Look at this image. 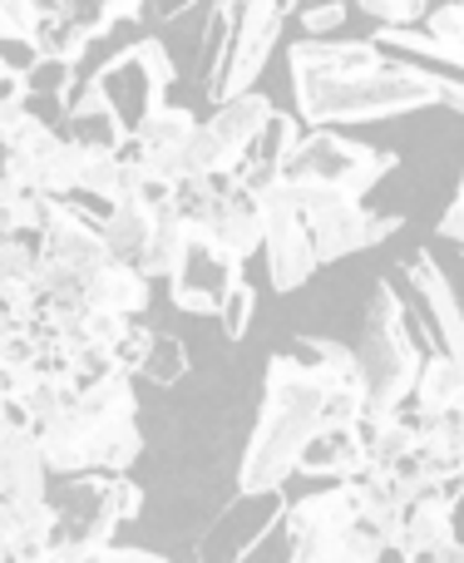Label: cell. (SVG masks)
Instances as JSON below:
<instances>
[{
    "label": "cell",
    "mask_w": 464,
    "mask_h": 563,
    "mask_svg": "<svg viewBox=\"0 0 464 563\" xmlns=\"http://www.w3.org/2000/svg\"><path fill=\"white\" fill-rule=\"evenodd\" d=\"M380 59H386V49H380L376 40H317V35H307L287 49L291 95H297V104H307V99H317V95H327V89L376 69Z\"/></svg>",
    "instance_id": "cell-9"
},
{
    "label": "cell",
    "mask_w": 464,
    "mask_h": 563,
    "mask_svg": "<svg viewBox=\"0 0 464 563\" xmlns=\"http://www.w3.org/2000/svg\"><path fill=\"white\" fill-rule=\"evenodd\" d=\"M406 277L420 297V311H426V331H430L426 351H440V356H450L464 371V307H460L455 287H450L445 267L420 247V253L406 263Z\"/></svg>",
    "instance_id": "cell-11"
},
{
    "label": "cell",
    "mask_w": 464,
    "mask_h": 563,
    "mask_svg": "<svg viewBox=\"0 0 464 563\" xmlns=\"http://www.w3.org/2000/svg\"><path fill=\"white\" fill-rule=\"evenodd\" d=\"M242 282V267L228 263L213 243L194 228V243H188V257L178 263V273L168 277V297H174L178 311L188 317H218L223 297Z\"/></svg>",
    "instance_id": "cell-10"
},
{
    "label": "cell",
    "mask_w": 464,
    "mask_h": 563,
    "mask_svg": "<svg viewBox=\"0 0 464 563\" xmlns=\"http://www.w3.org/2000/svg\"><path fill=\"white\" fill-rule=\"evenodd\" d=\"M356 519V489L327 485L311 495L291 499L281 509V529L291 539V554L301 563H346V529Z\"/></svg>",
    "instance_id": "cell-8"
},
{
    "label": "cell",
    "mask_w": 464,
    "mask_h": 563,
    "mask_svg": "<svg viewBox=\"0 0 464 563\" xmlns=\"http://www.w3.org/2000/svg\"><path fill=\"white\" fill-rule=\"evenodd\" d=\"M366 416V380H321L307 371L291 351L267 356V376H262V406L252 440L242 450L237 465V499H267L281 495L291 475H297L301 455L321 430L356 426Z\"/></svg>",
    "instance_id": "cell-1"
},
{
    "label": "cell",
    "mask_w": 464,
    "mask_h": 563,
    "mask_svg": "<svg viewBox=\"0 0 464 563\" xmlns=\"http://www.w3.org/2000/svg\"><path fill=\"white\" fill-rule=\"evenodd\" d=\"M79 475H129L144 450V435H139V416H79Z\"/></svg>",
    "instance_id": "cell-15"
},
{
    "label": "cell",
    "mask_w": 464,
    "mask_h": 563,
    "mask_svg": "<svg viewBox=\"0 0 464 563\" xmlns=\"http://www.w3.org/2000/svg\"><path fill=\"white\" fill-rule=\"evenodd\" d=\"M420 30L430 35L440 65H450V69H460V75H464V5H460V0H445V5H435Z\"/></svg>",
    "instance_id": "cell-24"
},
{
    "label": "cell",
    "mask_w": 464,
    "mask_h": 563,
    "mask_svg": "<svg viewBox=\"0 0 464 563\" xmlns=\"http://www.w3.org/2000/svg\"><path fill=\"white\" fill-rule=\"evenodd\" d=\"M49 465L40 455L35 435L30 430H0V499L10 505H40L49 499Z\"/></svg>",
    "instance_id": "cell-17"
},
{
    "label": "cell",
    "mask_w": 464,
    "mask_h": 563,
    "mask_svg": "<svg viewBox=\"0 0 464 563\" xmlns=\"http://www.w3.org/2000/svg\"><path fill=\"white\" fill-rule=\"evenodd\" d=\"M272 114H277V109H272V99L257 95V89H247V95H237V99H223L213 119H203L208 134H213V144H218V158H223V178H228V184L242 174V168H247L252 148L262 144Z\"/></svg>",
    "instance_id": "cell-13"
},
{
    "label": "cell",
    "mask_w": 464,
    "mask_h": 563,
    "mask_svg": "<svg viewBox=\"0 0 464 563\" xmlns=\"http://www.w3.org/2000/svg\"><path fill=\"white\" fill-rule=\"evenodd\" d=\"M129 327H134V321L119 317V311L85 307L79 311V321H75V331H69V346H119Z\"/></svg>",
    "instance_id": "cell-27"
},
{
    "label": "cell",
    "mask_w": 464,
    "mask_h": 563,
    "mask_svg": "<svg viewBox=\"0 0 464 563\" xmlns=\"http://www.w3.org/2000/svg\"><path fill=\"white\" fill-rule=\"evenodd\" d=\"M460 5H464V0H460Z\"/></svg>",
    "instance_id": "cell-38"
},
{
    "label": "cell",
    "mask_w": 464,
    "mask_h": 563,
    "mask_svg": "<svg viewBox=\"0 0 464 563\" xmlns=\"http://www.w3.org/2000/svg\"><path fill=\"white\" fill-rule=\"evenodd\" d=\"M40 243L25 238H0V282H35Z\"/></svg>",
    "instance_id": "cell-31"
},
{
    "label": "cell",
    "mask_w": 464,
    "mask_h": 563,
    "mask_svg": "<svg viewBox=\"0 0 464 563\" xmlns=\"http://www.w3.org/2000/svg\"><path fill=\"white\" fill-rule=\"evenodd\" d=\"M188 243H194V228H188L174 208H158L154 213V238H148V253H144V263H139V273H144L148 282L154 277L168 282L178 273V263L188 257Z\"/></svg>",
    "instance_id": "cell-23"
},
{
    "label": "cell",
    "mask_w": 464,
    "mask_h": 563,
    "mask_svg": "<svg viewBox=\"0 0 464 563\" xmlns=\"http://www.w3.org/2000/svg\"><path fill=\"white\" fill-rule=\"evenodd\" d=\"M252 198H257L262 213V257H267V282L272 291H297L317 277V247H311L307 218H301V203L291 194L287 178H257L247 184Z\"/></svg>",
    "instance_id": "cell-5"
},
{
    "label": "cell",
    "mask_w": 464,
    "mask_h": 563,
    "mask_svg": "<svg viewBox=\"0 0 464 563\" xmlns=\"http://www.w3.org/2000/svg\"><path fill=\"white\" fill-rule=\"evenodd\" d=\"M356 361H361V380H366V420H390L400 406H410L416 376L426 366V341L416 336L406 301L386 277L371 291Z\"/></svg>",
    "instance_id": "cell-3"
},
{
    "label": "cell",
    "mask_w": 464,
    "mask_h": 563,
    "mask_svg": "<svg viewBox=\"0 0 464 563\" xmlns=\"http://www.w3.org/2000/svg\"><path fill=\"white\" fill-rule=\"evenodd\" d=\"M154 213L158 208H139V203H114L104 218H99V233H104V247L114 263H144L148 238H154Z\"/></svg>",
    "instance_id": "cell-21"
},
{
    "label": "cell",
    "mask_w": 464,
    "mask_h": 563,
    "mask_svg": "<svg viewBox=\"0 0 464 563\" xmlns=\"http://www.w3.org/2000/svg\"><path fill=\"white\" fill-rule=\"evenodd\" d=\"M148 297H154V282L139 273L134 263H114V257H109L104 267L85 273V307L119 311V317L134 321L139 311L148 307Z\"/></svg>",
    "instance_id": "cell-19"
},
{
    "label": "cell",
    "mask_w": 464,
    "mask_h": 563,
    "mask_svg": "<svg viewBox=\"0 0 464 563\" xmlns=\"http://www.w3.org/2000/svg\"><path fill=\"white\" fill-rule=\"evenodd\" d=\"M435 233L445 238V243L464 247V174H460V188H455V198H450V208H445V213H440Z\"/></svg>",
    "instance_id": "cell-36"
},
{
    "label": "cell",
    "mask_w": 464,
    "mask_h": 563,
    "mask_svg": "<svg viewBox=\"0 0 464 563\" xmlns=\"http://www.w3.org/2000/svg\"><path fill=\"white\" fill-rule=\"evenodd\" d=\"M198 233H203L228 263L247 267V257L262 253V213H257L252 188L247 184H223L213 213H208V223L198 228Z\"/></svg>",
    "instance_id": "cell-14"
},
{
    "label": "cell",
    "mask_w": 464,
    "mask_h": 563,
    "mask_svg": "<svg viewBox=\"0 0 464 563\" xmlns=\"http://www.w3.org/2000/svg\"><path fill=\"white\" fill-rule=\"evenodd\" d=\"M218 194H223V184H218V178H208V174H184V178L174 184V194H168V208H174V213L184 218L188 228H203L208 213H213V203H218Z\"/></svg>",
    "instance_id": "cell-25"
},
{
    "label": "cell",
    "mask_w": 464,
    "mask_h": 563,
    "mask_svg": "<svg viewBox=\"0 0 464 563\" xmlns=\"http://www.w3.org/2000/svg\"><path fill=\"white\" fill-rule=\"evenodd\" d=\"M396 164L400 154H390V148L361 144V139H346L336 129H311L287 154L281 178L291 188H331V194H346V198H366L380 178L396 174Z\"/></svg>",
    "instance_id": "cell-4"
},
{
    "label": "cell",
    "mask_w": 464,
    "mask_h": 563,
    "mask_svg": "<svg viewBox=\"0 0 464 563\" xmlns=\"http://www.w3.org/2000/svg\"><path fill=\"white\" fill-rule=\"evenodd\" d=\"M40 25H45V10H40V0H0V35L40 40Z\"/></svg>",
    "instance_id": "cell-32"
},
{
    "label": "cell",
    "mask_w": 464,
    "mask_h": 563,
    "mask_svg": "<svg viewBox=\"0 0 464 563\" xmlns=\"http://www.w3.org/2000/svg\"><path fill=\"white\" fill-rule=\"evenodd\" d=\"M460 460H464V430H460Z\"/></svg>",
    "instance_id": "cell-37"
},
{
    "label": "cell",
    "mask_w": 464,
    "mask_h": 563,
    "mask_svg": "<svg viewBox=\"0 0 464 563\" xmlns=\"http://www.w3.org/2000/svg\"><path fill=\"white\" fill-rule=\"evenodd\" d=\"M307 218L311 247H317V263H341L351 253H366V247L386 243L390 233H400L396 213H371L366 198H346L331 194V188H291Z\"/></svg>",
    "instance_id": "cell-6"
},
{
    "label": "cell",
    "mask_w": 464,
    "mask_h": 563,
    "mask_svg": "<svg viewBox=\"0 0 464 563\" xmlns=\"http://www.w3.org/2000/svg\"><path fill=\"white\" fill-rule=\"evenodd\" d=\"M252 311H257V291H252V282L242 277L237 287L223 297V307H218V321H223V336L228 341H242L252 327Z\"/></svg>",
    "instance_id": "cell-30"
},
{
    "label": "cell",
    "mask_w": 464,
    "mask_h": 563,
    "mask_svg": "<svg viewBox=\"0 0 464 563\" xmlns=\"http://www.w3.org/2000/svg\"><path fill=\"white\" fill-rule=\"evenodd\" d=\"M366 470H371V460H366V440H361V430L356 426H336V430H321V435L311 440V450L301 455L297 475L346 485V479H361Z\"/></svg>",
    "instance_id": "cell-18"
},
{
    "label": "cell",
    "mask_w": 464,
    "mask_h": 563,
    "mask_svg": "<svg viewBox=\"0 0 464 563\" xmlns=\"http://www.w3.org/2000/svg\"><path fill=\"white\" fill-rule=\"evenodd\" d=\"M40 257L49 263H65L75 273H95V267L109 263L104 233H99V218L79 213L75 203H55V213L40 228Z\"/></svg>",
    "instance_id": "cell-16"
},
{
    "label": "cell",
    "mask_w": 464,
    "mask_h": 563,
    "mask_svg": "<svg viewBox=\"0 0 464 563\" xmlns=\"http://www.w3.org/2000/svg\"><path fill=\"white\" fill-rule=\"evenodd\" d=\"M119 168H124V158H119L114 148L85 144V164H79V194H85V198H99V203L114 208V194H119Z\"/></svg>",
    "instance_id": "cell-26"
},
{
    "label": "cell",
    "mask_w": 464,
    "mask_h": 563,
    "mask_svg": "<svg viewBox=\"0 0 464 563\" xmlns=\"http://www.w3.org/2000/svg\"><path fill=\"white\" fill-rule=\"evenodd\" d=\"M291 10H297V0H237L228 55H223V69H218V79H213L218 104L257 89V75L267 69V59H272V49H277L281 25H287Z\"/></svg>",
    "instance_id": "cell-7"
},
{
    "label": "cell",
    "mask_w": 464,
    "mask_h": 563,
    "mask_svg": "<svg viewBox=\"0 0 464 563\" xmlns=\"http://www.w3.org/2000/svg\"><path fill=\"white\" fill-rule=\"evenodd\" d=\"M396 544L406 549L410 559H435L445 554L450 544H455V529H450V499L445 495H426L416 499V505L406 509V519H400V534Z\"/></svg>",
    "instance_id": "cell-20"
},
{
    "label": "cell",
    "mask_w": 464,
    "mask_h": 563,
    "mask_svg": "<svg viewBox=\"0 0 464 563\" xmlns=\"http://www.w3.org/2000/svg\"><path fill=\"white\" fill-rule=\"evenodd\" d=\"M351 5L361 10V15H371L376 25L386 30H406V25H420V20L430 15V0H351Z\"/></svg>",
    "instance_id": "cell-29"
},
{
    "label": "cell",
    "mask_w": 464,
    "mask_h": 563,
    "mask_svg": "<svg viewBox=\"0 0 464 563\" xmlns=\"http://www.w3.org/2000/svg\"><path fill=\"white\" fill-rule=\"evenodd\" d=\"M184 371H188L184 341H174V336H164V331H154V346H148V356H144V366H139V376H148L154 386H174V380H184Z\"/></svg>",
    "instance_id": "cell-28"
},
{
    "label": "cell",
    "mask_w": 464,
    "mask_h": 563,
    "mask_svg": "<svg viewBox=\"0 0 464 563\" xmlns=\"http://www.w3.org/2000/svg\"><path fill=\"white\" fill-rule=\"evenodd\" d=\"M410 406L420 416H445V410H464V371L440 351H426V366L416 376Z\"/></svg>",
    "instance_id": "cell-22"
},
{
    "label": "cell",
    "mask_w": 464,
    "mask_h": 563,
    "mask_svg": "<svg viewBox=\"0 0 464 563\" xmlns=\"http://www.w3.org/2000/svg\"><path fill=\"white\" fill-rule=\"evenodd\" d=\"M198 119L194 109H178V104H164L154 114H144L129 134V148L119 158H139L148 174H158L164 184H178L188 174V139H194Z\"/></svg>",
    "instance_id": "cell-12"
},
{
    "label": "cell",
    "mask_w": 464,
    "mask_h": 563,
    "mask_svg": "<svg viewBox=\"0 0 464 563\" xmlns=\"http://www.w3.org/2000/svg\"><path fill=\"white\" fill-rule=\"evenodd\" d=\"M416 109L464 114V75H435L420 59L386 55L376 69H366V75L297 104V114L311 129H336V124H376V119L416 114Z\"/></svg>",
    "instance_id": "cell-2"
},
{
    "label": "cell",
    "mask_w": 464,
    "mask_h": 563,
    "mask_svg": "<svg viewBox=\"0 0 464 563\" xmlns=\"http://www.w3.org/2000/svg\"><path fill=\"white\" fill-rule=\"evenodd\" d=\"M346 15H351V5H346V0H317V5L297 10L301 30H307V35H317V40H327L331 30H341V25H346Z\"/></svg>",
    "instance_id": "cell-34"
},
{
    "label": "cell",
    "mask_w": 464,
    "mask_h": 563,
    "mask_svg": "<svg viewBox=\"0 0 464 563\" xmlns=\"http://www.w3.org/2000/svg\"><path fill=\"white\" fill-rule=\"evenodd\" d=\"M144 5H148V0H104V5H99V15L85 25V30H89V40H99L109 25H124V20H134Z\"/></svg>",
    "instance_id": "cell-35"
},
{
    "label": "cell",
    "mask_w": 464,
    "mask_h": 563,
    "mask_svg": "<svg viewBox=\"0 0 464 563\" xmlns=\"http://www.w3.org/2000/svg\"><path fill=\"white\" fill-rule=\"evenodd\" d=\"M65 563H168V559L134 544H95V549H65Z\"/></svg>",
    "instance_id": "cell-33"
}]
</instances>
